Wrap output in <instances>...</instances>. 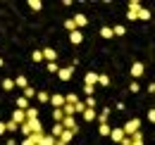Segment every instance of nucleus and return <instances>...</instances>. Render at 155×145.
Instances as JSON below:
<instances>
[{"instance_id": "obj_2", "label": "nucleus", "mask_w": 155, "mask_h": 145, "mask_svg": "<svg viewBox=\"0 0 155 145\" xmlns=\"http://www.w3.org/2000/svg\"><path fill=\"white\" fill-rule=\"evenodd\" d=\"M58 76H60V81H62V83H67V81L74 76V67H72V64H69V67H60Z\"/></svg>"}, {"instance_id": "obj_13", "label": "nucleus", "mask_w": 155, "mask_h": 145, "mask_svg": "<svg viewBox=\"0 0 155 145\" xmlns=\"http://www.w3.org/2000/svg\"><path fill=\"white\" fill-rule=\"evenodd\" d=\"M81 117H84V121H96V109H84V112H81Z\"/></svg>"}, {"instance_id": "obj_26", "label": "nucleus", "mask_w": 155, "mask_h": 145, "mask_svg": "<svg viewBox=\"0 0 155 145\" xmlns=\"http://www.w3.org/2000/svg\"><path fill=\"white\" fill-rule=\"evenodd\" d=\"M62 119H64V112H62V107H60V109H53V121H58V124H60Z\"/></svg>"}, {"instance_id": "obj_1", "label": "nucleus", "mask_w": 155, "mask_h": 145, "mask_svg": "<svg viewBox=\"0 0 155 145\" xmlns=\"http://www.w3.org/2000/svg\"><path fill=\"white\" fill-rule=\"evenodd\" d=\"M138 128H141V121H138V119H131V121H127V124L122 126V131H124V136H131Z\"/></svg>"}, {"instance_id": "obj_3", "label": "nucleus", "mask_w": 155, "mask_h": 145, "mask_svg": "<svg viewBox=\"0 0 155 145\" xmlns=\"http://www.w3.org/2000/svg\"><path fill=\"white\" fill-rule=\"evenodd\" d=\"M143 72H146V67H143V62H134V64H131V69H129V74H131L134 79H138V76H143Z\"/></svg>"}, {"instance_id": "obj_11", "label": "nucleus", "mask_w": 155, "mask_h": 145, "mask_svg": "<svg viewBox=\"0 0 155 145\" xmlns=\"http://www.w3.org/2000/svg\"><path fill=\"white\" fill-rule=\"evenodd\" d=\"M24 117H26V121L38 119V109H36V107H26V109H24Z\"/></svg>"}, {"instance_id": "obj_18", "label": "nucleus", "mask_w": 155, "mask_h": 145, "mask_svg": "<svg viewBox=\"0 0 155 145\" xmlns=\"http://www.w3.org/2000/svg\"><path fill=\"white\" fill-rule=\"evenodd\" d=\"M107 117H110V107L103 109V112H100V114L96 117V121H98V124H107Z\"/></svg>"}, {"instance_id": "obj_17", "label": "nucleus", "mask_w": 155, "mask_h": 145, "mask_svg": "<svg viewBox=\"0 0 155 145\" xmlns=\"http://www.w3.org/2000/svg\"><path fill=\"white\" fill-rule=\"evenodd\" d=\"M0 86H2V91H15V81H12V79H2V81H0Z\"/></svg>"}, {"instance_id": "obj_32", "label": "nucleus", "mask_w": 155, "mask_h": 145, "mask_svg": "<svg viewBox=\"0 0 155 145\" xmlns=\"http://www.w3.org/2000/svg\"><path fill=\"white\" fill-rule=\"evenodd\" d=\"M127 34V26H112V36H124Z\"/></svg>"}, {"instance_id": "obj_27", "label": "nucleus", "mask_w": 155, "mask_h": 145, "mask_svg": "<svg viewBox=\"0 0 155 145\" xmlns=\"http://www.w3.org/2000/svg\"><path fill=\"white\" fill-rule=\"evenodd\" d=\"M38 145H55V138H53V136H48V133H43V138H41Z\"/></svg>"}, {"instance_id": "obj_24", "label": "nucleus", "mask_w": 155, "mask_h": 145, "mask_svg": "<svg viewBox=\"0 0 155 145\" xmlns=\"http://www.w3.org/2000/svg\"><path fill=\"white\" fill-rule=\"evenodd\" d=\"M21 98H26V100L36 98V91H34V86H26V88H24V95H21Z\"/></svg>"}, {"instance_id": "obj_9", "label": "nucleus", "mask_w": 155, "mask_h": 145, "mask_svg": "<svg viewBox=\"0 0 155 145\" xmlns=\"http://www.w3.org/2000/svg\"><path fill=\"white\" fill-rule=\"evenodd\" d=\"M110 138H112L115 143H122V138H124V131H122V128H110Z\"/></svg>"}, {"instance_id": "obj_8", "label": "nucleus", "mask_w": 155, "mask_h": 145, "mask_svg": "<svg viewBox=\"0 0 155 145\" xmlns=\"http://www.w3.org/2000/svg\"><path fill=\"white\" fill-rule=\"evenodd\" d=\"M43 53V62H55V57H58V53L53 50V48H45V50H41Z\"/></svg>"}, {"instance_id": "obj_28", "label": "nucleus", "mask_w": 155, "mask_h": 145, "mask_svg": "<svg viewBox=\"0 0 155 145\" xmlns=\"http://www.w3.org/2000/svg\"><path fill=\"white\" fill-rule=\"evenodd\" d=\"M15 102H17V109H26V107H31V105H29V100H26V98H17V100H15Z\"/></svg>"}, {"instance_id": "obj_35", "label": "nucleus", "mask_w": 155, "mask_h": 145, "mask_svg": "<svg viewBox=\"0 0 155 145\" xmlns=\"http://www.w3.org/2000/svg\"><path fill=\"white\" fill-rule=\"evenodd\" d=\"M31 60H34V62H43V53H41V50H34V53H31Z\"/></svg>"}, {"instance_id": "obj_30", "label": "nucleus", "mask_w": 155, "mask_h": 145, "mask_svg": "<svg viewBox=\"0 0 155 145\" xmlns=\"http://www.w3.org/2000/svg\"><path fill=\"white\" fill-rule=\"evenodd\" d=\"M100 36L103 38H112V26H100Z\"/></svg>"}, {"instance_id": "obj_43", "label": "nucleus", "mask_w": 155, "mask_h": 145, "mask_svg": "<svg viewBox=\"0 0 155 145\" xmlns=\"http://www.w3.org/2000/svg\"><path fill=\"white\" fill-rule=\"evenodd\" d=\"M5 145H17V140L12 138V140H5Z\"/></svg>"}, {"instance_id": "obj_23", "label": "nucleus", "mask_w": 155, "mask_h": 145, "mask_svg": "<svg viewBox=\"0 0 155 145\" xmlns=\"http://www.w3.org/2000/svg\"><path fill=\"white\" fill-rule=\"evenodd\" d=\"M29 7H31L34 12H41V10H43V2H41V0H29Z\"/></svg>"}, {"instance_id": "obj_36", "label": "nucleus", "mask_w": 155, "mask_h": 145, "mask_svg": "<svg viewBox=\"0 0 155 145\" xmlns=\"http://www.w3.org/2000/svg\"><path fill=\"white\" fill-rule=\"evenodd\" d=\"M84 109H86V105H84V102H81V100H79L77 105H74V114H81V112H84Z\"/></svg>"}, {"instance_id": "obj_40", "label": "nucleus", "mask_w": 155, "mask_h": 145, "mask_svg": "<svg viewBox=\"0 0 155 145\" xmlns=\"http://www.w3.org/2000/svg\"><path fill=\"white\" fill-rule=\"evenodd\" d=\"M148 121H155V109H148Z\"/></svg>"}, {"instance_id": "obj_21", "label": "nucleus", "mask_w": 155, "mask_h": 145, "mask_svg": "<svg viewBox=\"0 0 155 145\" xmlns=\"http://www.w3.org/2000/svg\"><path fill=\"white\" fill-rule=\"evenodd\" d=\"M98 133H100L103 138H107V136H110V124H98Z\"/></svg>"}, {"instance_id": "obj_22", "label": "nucleus", "mask_w": 155, "mask_h": 145, "mask_svg": "<svg viewBox=\"0 0 155 145\" xmlns=\"http://www.w3.org/2000/svg\"><path fill=\"white\" fill-rule=\"evenodd\" d=\"M64 102H67V105H77V102H79V95H77V93H69V95H64Z\"/></svg>"}, {"instance_id": "obj_31", "label": "nucleus", "mask_w": 155, "mask_h": 145, "mask_svg": "<svg viewBox=\"0 0 155 145\" xmlns=\"http://www.w3.org/2000/svg\"><path fill=\"white\" fill-rule=\"evenodd\" d=\"M45 69H48L50 74H58L60 72V64H58V62H48V64H45Z\"/></svg>"}, {"instance_id": "obj_7", "label": "nucleus", "mask_w": 155, "mask_h": 145, "mask_svg": "<svg viewBox=\"0 0 155 145\" xmlns=\"http://www.w3.org/2000/svg\"><path fill=\"white\" fill-rule=\"evenodd\" d=\"M48 102H53V109H60L62 105H64V95H60V93H55V95H53V98H50Z\"/></svg>"}, {"instance_id": "obj_20", "label": "nucleus", "mask_w": 155, "mask_h": 145, "mask_svg": "<svg viewBox=\"0 0 155 145\" xmlns=\"http://www.w3.org/2000/svg\"><path fill=\"white\" fill-rule=\"evenodd\" d=\"M64 128H62V124H53V128H50V133L48 136H53V138H60V133H62Z\"/></svg>"}, {"instance_id": "obj_15", "label": "nucleus", "mask_w": 155, "mask_h": 145, "mask_svg": "<svg viewBox=\"0 0 155 145\" xmlns=\"http://www.w3.org/2000/svg\"><path fill=\"white\" fill-rule=\"evenodd\" d=\"M136 19H143V21H148V19H150V10H148V7H141V10L136 12Z\"/></svg>"}, {"instance_id": "obj_14", "label": "nucleus", "mask_w": 155, "mask_h": 145, "mask_svg": "<svg viewBox=\"0 0 155 145\" xmlns=\"http://www.w3.org/2000/svg\"><path fill=\"white\" fill-rule=\"evenodd\" d=\"M12 81H15V88H21V91H24V88L29 86V81H26V76H17V79H12Z\"/></svg>"}, {"instance_id": "obj_16", "label": "nucleus", "mask_w": 155, "mask_h": 145, "mask_svg": "<svg viewBox=\"0 0 155 145\" xmlns=\"http://www.w3.org/2000/svg\"><path fill=\"white\" fill-rule=\"evenodd\" d=\"M17 131H19V133H21V136H24V138L34 133V131H31V126H29V121H24V124H19V128H17Z\"/></svg>"}, {"instance_id": "obj_34", "label": "nucleus", "mask_w": 155, "mask_h": 145, "mask_svg": "<svg viewBox=\"0 0 155 145\" xmlns=\"http://www.w3.org/2000/svg\"><path fill=\"white\" fill-rule=\"evenodd\" d=\"M64 29H67V31H77V26H74L72 17H69V19H64Z\"/></svg>"}, {"instance_id": "obj_19", "label": "nucleus", "mask_w": 155, "mask_h": 145, "mask_svg": "<svg viewBox=\"0 0 155 145\" xmlns=\"http://www.w3.org/2000/svg\"><path fill=\"white\" fill-rule=\"evenodd\" d=\"M81 102L86 105V109H96V105H98V100L93 98V95H88V98H86V100H81Z\"/></svg>"}, {"instance_id": "obj_4", "label": "nucleus", "mask_w": 155, "mask_h": 145, "mask_svg": "<svg viewBox=\"0 0 155 145\" xmlns=\"http://www.w3.org/2000/svg\"><path fill=\"white\" fill-rule=\"evenodd\" d=\"M72 21H74V26H77L79 31H81V26H88V17H86V14H74Z\"/></svg>"}, {"instance_id": "obj_33", "label": "nucleus", "mask_w": 155, "mask_h": 145, "mask_svg": "<svg viewBox=\"0 0 155 145\" xmlns=\"http://www.w3.org/2000/svg\"><path fill=\"white\" fill-rule=\"evenodd\" d=\"M36 100H38V102H48V100H50V95H48L45 91H41V93H36Z\"/></svg>"}, {"instance_id": "obj_44", "label": "nucleus", "mask_w": 155, "mask_h": 145, "mask_svg": "<svg viewBox=\"0 0 155 145\" xmlns=\"http://www.w3.org/2000/svg\"><path fill=\"white\" fill-rule=\"evenodd\" d=\"M2 64H5V62H2V57H0V67H2Z\"/></svg>"}, {"instance_id": "obj_38", "label": "nucleus", "mask_w": 155, "mask_h": 145, "mask_svg": "<svg viewBox=\"0 0 155 145\" xmlns=\"http://www.w3.org/2000/svg\"><path fill=\"white\" fill-rule=\"evenodd\" d=\"M129 91H131V93H138V91H141V86L134 81V83H129Z\"/></svg>"}, {"instance_id": "obj_37", "label": "nucleus", "mask_w": 155, "mask_h": 145, "mask_svg": "<svg viewBox=\"0 0 155 145\" xmlns=\"http://www.w3.org/2000/svg\"><path fill=\"white\" fill-rule=\"evenodd\" d=\"M84 93H86V98L93 95V93H96V86H86V83H84Z\"/></svg>"}, {"instance_id": "obj_5", "label": "nucleus", "mask_w": 155, "mask_h": 145, "mask_svg": "<svg viewBox=\"0 0 155 145\" xmlns=\"http://www.w3.org/2000/svg\"><path fill=\"white\" fill-rule=\"evenodd\" d=\"M69 43H72V45H81V43H84V34H81V31H69Z\"/></svg>"}, {"instance_id": "obj_29", "label": "nucleus", "mask_w": 155, "mask_h": 145, "mask_svg": "<svg viewBox=\"0 0 155 145\" xmlns=\"http://www.w3.org/2000/svg\"><path fill=\"white\" fill-rule=\"evenodd\" d=\"M96 86H110V79H107L105 74H98V81H96Z\"/></svg>"}, {"instance_id": "obj_39", "label": "nucleus", "mask_w": 155, "mask_h": 145, "mask_svg": "<svg viewBox=\"0 0 155 145\" xmlns=\"http://www.w3.org/2000/svg\"><path fill=\"white\" fill-rule=\"evenodd\" d=\"M19 145H36L34 140H31V136H26V138H21V143Z\"/></svg>"}, {"instance_id": "obj_25", "label": "nucleus", "mask_w": 155, "mask_h": 145, "mask_svg": "<svg viewBox=\"0 0 155 145\" xmlns=\"http://www.w3.org/2000/svg\"><path fill=\"white\" fill-rule=\"evenodd\" d=\"M141 7H143V5H141V2H138V0H131V2H129V10H127V12H138V10H141Z\"/></svg>"}, {"instance_id": "obj_10", "label": "nucleus", "mask_w": 155, "mask_h": 145, "mask_svg": "<svg viewBox=\"0 0 155 145\" xmlns=\"http://www.w3.org/2000/svg\"><path fill=\"white\" fill-rule=\"evenodd\" d=\"M72 138H74V133H72V131H62V133H60V143H64V145H69L72 143Z\"/></svg>"}, {"instance_id": "obj_41", "label": "nucleus", "mask_w": 155, "mask_h": 145, "mask_svg": "<svg viewBox=\"0 0 155 145\" xmlns=\"http://www.w3.org/2000/svg\"><path fill=\"white\" fill-rule=\"evenodd\" d=\"M7 131H5V121H0V136H5Z\"/></svg>"}, {"instance_id": "obj_12", "label": "nucleus", "mask_w": 155, "mask_h": 145, "mask_svg": "<svg viewBox=\"0 0 155 145\" xmlns=\"http://www.w3.org/2000/svg\"><path fill=\"white\" fill-rule=\"evenodd\" d=\"M96 81H98V74L96 72H88L86 76H84V83H86V86H96Z\"/></svg>"}, {"instance_id": "obj_6", "label": "nucleus", "mask_w": 155, "mask_h": 145, "mask_svg": "<svg viewBox=\"0 0 155 145\" xmlns=\"http://www.w3.org/2000/svg\"><path fill=\"white\" fill-rule=\"evenodd\" d=\"M10 121H15L17 126H19V124H24V121H26V117H24V109H15V112H12V119H10Z\"/></svg>"}, {"instance_id": "obj_42", "label": "nucleus", "mask_w": 155, "mask_h": 145, "mask_svg": "<svg viewBox=\"0 0 155 145\" xmlns=\"http://www.w3.org/2000/svg\"><path fill=\"white\" fill-rule=\"evenodd\" d=\"M129 140H131V138H129ZM129 145H143V140H131Z\"/></svg>"}]
</instances>
